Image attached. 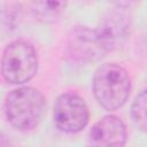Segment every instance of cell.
Masks as SVG:
<instances>
[{
  "label": "cell",
  "instance_id": "1",
  "mask_svg": "<svg viewBox=\"0 0 147 147\" xmlns=\"http://www.w3.org/2000/svg\"><path fill=\"white\" fill-rule=\"evenodd\" d=\"M46 101L40 91L23 86L10 91L5 99V114L11 126L20 131L37 127L44 116Z\"/></svg>",
  "mask_w": 147,
  "mask_h": 147
},
{
  "label": "cell",
  "instance_id": "2",
  "mask_svg": "<svg viewBox=\"0 0 147 147\" xmlns=\"http://www.w3.org/2000/svg\"><path fill=\"white\" fill-rule=\"evenodd\" d=\"M93 93L96 101L107 110L121 108L129 99L131 80L126 70L117 63H103L94 72Z\"/></svg>",
  "mask_w": 147,
  "mask_h": 147
},
{
  "label": "cell",
  "instance_id": "3",
  "mask_svg": "<svg viewBox=\"0 0 147 147\" xmlns=\"http://www.w3.org/2000/svg\"><path fill=\"white\" fill-rule=\"evenodd\" d=\"M38 71V55L34 47L25 40L9 42L2 53L1 74L9 84H23Z\"/></svg>",
  "mask_w": 147,
  "mask_h": 147
},
{
  "label": "cell",
  "instance_id": "4",
  "mask_svg": "<svg viewBox=\"0 0 147 147\" xmlns=\"http://www.w3.org/2000/svg\"><path fill=\"white\" fill-rule=\"evenodd\" d=\"M90 113L84 99L74 92L59 95L53 106L55 126L65 133L80 132L88 123Z\"/></svg>",
  "mask_w": 147,
  "mask_h": 147
},
{
  "label": "cell",
  "instance_id": "5",
  "mask_svg": "<svg viewBox=\"0 0 147 147\" xmlns=\"http://www.w3.org/2000/svg\"><path fill=\"white\" fill-rule=\"evenodd\" d=\"M127 8L123 3H118L107 11L95 29L106 51L110 52L123 45L129 36L131 26V17Z\"/></svg>",
  "mask_w": 147,
  "mask_h": 147
},
{
  "label": "cell",
  "instance_id": "6",
  "mask_svg": "<svg viewBox=\"0 0 147 147\" xmlns=\"http://www.w3.org/2000/svg\"><path fill=\"white\" fill-rule=\"evenodd\" d=\"M68 51L70 56L79 62H96L108 52L106 51L95 29L75 26L68 36Z\"/></svg>",
  "mask_w": 147,
  "mask_h": 147
},
{
  "label": "cell",
  "instance_id": "7",
  "mask_svg": "<svg viewBox=\"0 0 147 147\" xmlns=\"http://www.w3.org/2000/svg\"><path fill=\"white\" fill-rule=\"evenodd\" d=\"M125 142V124L115 115L100 118L88 133V147H124Z\"/></svg>",
  "mask_w": 147,
  "mask_h": 147
},
{
  "label": "cell",
  "instance_id": "8",
  "mask_svg": "<svg viewBox=\"0 0 147 147\" xmlns=\"http://www.w3.org/2000/svg\"><path fill=\"white\" fill-rule=\"evenodd\" d=\"M131 116L134 125L140 131L147 132V87L136 96L131 106Z\"/></svg>",
  "mask_w": 147,
  "mask_h": 147
},
{
  "label": "cell",
  "instance_id": "9",
  "mask_svg": "<svg viewBox=\"0 0 147 147\" xmlns=\"http://www.w3.org/2000/svg\"><path fill=\"white\" fill-rule=\"evenodd\" d=\"M32 6H33L32 11L38 20L48 21V20L56 18L61 14L63 8L65 7V3L59 2V1H55V2H33Z\"/></svg>",
  "mask_w": 147,
  "mask_h": 147
}]
</instances>
